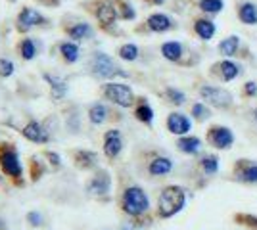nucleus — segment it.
<instances>
[{"label": "nucleus", "mask_w": 257, "mask_h": 230, "mask_svg": "<svg viewBox=\"0 0 257 230\" xmlns=\"http://www.w3.org/2000/svg\"><path fill=\"white\" fill-rule=\"evenodd\" d=\"M158 207H160V215L169 219L175 213H179L184 207V190L179 186H169L161 192L160 201H158Z\"/></svg>", "instance_id": "1"}, {"label": "nucleus", "mask_w": 257, "mask_h": 230, "mask_svg": "<svg viewBox=\"0 0 257 230\" xmlns=\"http://www.w3.org/2000/svg\"><path fill=\"white\" fill-rule=\"evenodd\" d=\"M148 205H150V201H148V196L140 190V188L133 186V188H127V192H125V196H123V209L127 211L128 215H142L144 211H148Z\"/></svg>", "instance_id": "2"}, {"label": "nucleus", "mask_w": 257, "mask_h": 230, "mask_svg": "<svg viewBox=\"0 0 257 230\" xmlns=\"http://www.w3.org/2000/svg\"><path fill=\"white\" fill-rule=\"evenodd\" d=\"M200 96H202L207 104L215 106V108H230V106H232V94H230L228 90H225V88L205 85V87L200 88Z\"/></svg>", "instance_id": "3"}, {"label": "nucleus", "mask_w": 257, "mask_h": 230, "mask_svg": "<svg viewBox=\"0 0 257 230\" xmlns=\"http://www.w3.org/2000/svg\"><path fill=\"white\" fill-rule=\"evenodd\" d=\"M104 94L111 102H115L117 106H121V108H128L135 102L133 90L127 85H121V83H109V85H106L104 87Z\"/></svg>", "instance_id": "4"}, {"label": "nucleus", "mask_w": 257, "mask_h": 230, "mask_svg": "<svg viewBox=\"0 0 257 230\" xmlns=\"http://www.w3.org/2000/svg\"><path fill=\"white\" fill-rule=\"evenodd\" d=\"M94 73H98L100 77H113V75H125L123 71H119V67L113 64V60L107 54H96L94 56Z\"/></svg>", "instance_id": "5"}, {"label": "nucleus", "mask_w": 257, "mask_h": 230, "mask_svg": "<svg viewBox=\"0 0 257 230\" xmlns=\"http://www.w3.org/2000/svg\"><path fill=\"white\" fill-rule=\"evenodd\" d=\"M209 140H211V144H213L215 148L225 150V148H230V146H232L234 136H232L230 129H226V127H213L211 132H209Z\"/></svg>", "instance_id": "6"}, {"label": "nucleus", "mask_w": 257, "mask_h": 230, "mask_svg": "<svg viewBox=\"0 0 257 230\" xmlns=\"http://www.w3.org/2000/svg\"><path fill=\"white\" fill-rule=\"evenodd\" d=\"M213 69H215V73L221 77V81H225V83L232 81V79H236V77L242 73V67L238 66V64H234V62H230V60L219 62Z\"/></svg>", "instance_id": "7"}, {"label": "nucleus", "mask_w": 257, "mask_h": 230, "mask_svg": "<svg viewBox=\"0 0 257 230\" xmlns=\"http://www.w3.org/2000/svg\"><path fill=\"white\" fill-rule=\"evenodd\" d=\"M238 20L244 23V25H257V4L253 2H240L238 8Z\"/></svg>", "instance_id": "8"}, {"label": "nucleus", "mask_w": 257, "mask_h": 230, "mask_svg": "<svg viewBox=\"0 0 257 230\" xmlns=\"http://www.w3.org/2000/svg\"><path fill=\"white\" fill-rule=\"evenodd\" d=\"M121 148H123V142H121L119 131H107L104 136V153L107 157H117Z\"/></svg>", "instance_id": "9"}, {"label": "nucleus", "mask_w": 257, "mask_h": 230, "mask_svg": "<svg viewBox=\"0 0 257 230\" xmlns=\"http://www.w3.org/2000/svg\"><path fill=\"white\" fill-rule=\"evenodd\" d=\"M167 129L173 134H186L190 131V119L182 113H171L169 119H167Z\"/></svg>", "instance_id": "10"}, {"label": "nucleus", "mask_w": 257, "mask_h": 230, "mask_svg": "<svg viewBox=\"0 0 257 230\" xmlns=\"http://www.w3.org/2000/svg\"><path fill=\"white\" fill-rule=\"evenodd\" d=\"M109 184H111V180H109V175L107 173H100V175H96L90 182H88V186H86V190L92 194V196H102V194H106L107 190H109Z\"/></svg>", "instance_id": "11"}, {"label": "nucleus", "mask_w": 257, "mask_h": 230, "mask_svg": "<svg viewBox=\"0 0 257 230\" xmlns=\"http://www.w3.org/2000/svg\"><path fill=\"white\" fill-rule=\"evenodd\" d=\"M0 163H2V169H4V171H6L10 176H20V175H22V165H20V159H18V153H16V152L2 153Z\"/></svg>", "instance_id": "12"}, {"label": "nucleus", "mask_w": 257, "mask_h": 230, "mask_svg": "<svg viewBox=\"0 0 257 230\" xmlns=\"http://www.w3.org/2000/svg\"><path fill=\"white\" fill-rule=\"evenodd\" d=\"M23 136H25L27 140L37 142V144L48 142V132L44 131L39 123H35V121H31V123H29V125L23 129Z\"/></svg>", "instance_id": "13"}, {"label": "nucleus", "mask_w": 257, "mask_h": 230, "mask_svg": "<svg viewBox=\"0 0 257 230\" xmlns=\"http://www.w3.org/2000/svg\"><path fill=\"white\" fill-rule=\"evenodd\" d=\"M146 25H148V29H150V31L163 33V31H169V29H171L173 22H171V18H169V16H165V14H154V16L148 18Z\"/></svg>", "instance_id": "14"}, {"label": "nucleus", "mask_w": 257, "mask_h": 230, "mask_svg": "<svg viewBox=\"0 0 257 230\" xmlns=\"http://www.w3.org/2000/svg\"><path fill=\"white\" fill-rule=\"evenodd\" d=\"M194 31H196V35H198L202 41H211L217 29H215V23L211 22V20L200 18V20L194 22Z\"/></svg>", "instance_id": "15"}, {"label": "nucleus", "mask_w": 257, "mask_h": 230, "mask_svg": "<svg viewBox=\"0 0 257 230\" xmlns=\"http://www.w3.org/2000/svg\"><path fill=\"white\" fill-rule=\"evenodd\" d=\"M18 22H20V29H29L33 25H39V23L43 22V18H41L39 12L31 10V8H25V10L20 14Z\"/></svg>", "instance_id": "16"}, {"label": "nucleus", "mask_w": 257, "mask_h": 230, "mask_svg": "<svg viewBox=\"0 0 257 230\" xmlns=\"http://www.w3.org/2000/svg\"><path fill=\"white\" fill-rule=\"evenodd\" d=\"M238 48H240V39L236 35H230L226 37L225 41H221L219 44V52L225 56V58H232V56L238 54Z\"/></svg>", "instance_id": "17"}, {"label": "nucleus", "mask_w": 257, "mask_h": 230, "mask_svg": "<svg viewBox=\"0 0 257 230\" xmlns=\"http://www.w3.org/2000/svg\"><path fill=\"white\" fill-rule=\"evenodd\" d=\"M96 16H98V20H100V23H102L104 27H107V25L115 23V18H117V10H115L111 4H102V6L98 8Z\"/></svg>", "instance_id": "18"}, {"label": "nucleus", "mask_w": 257, "mask_h": 230, "mask_svg": "<svg viewBox=\"0 0 257 230\" xmlns=\"http://www.w3.org/2000/svg\"><path fill=\"white\" fill-rule=\"evenodd\" d=\"M161 54L165 56L169 62H179V60L182 58V44L175 43V41L165 43L163 46H161Z\"/></svg>", "instance_id": "19"}, {"label": "nucleus", "mask_w": 257, "mask_h": 230, "mask_svg": "<svg viewBox=\"0 0 257 230\" xmlns=\"http://www.w3.org/2000/svg\"><path fill=\"white\" fill-rule=\"evenodd\" d=\"M179 150L184 153H198L200 152V148H202V142H200V138H196V136H184L179 140Z\"/></svg>", "instance_id": "20"}, {"label": "nucleus", "mask_w": 257, "mask_h": 230, "mask_svg": "<svg viewBox=\"0 0 257 230\" xmlns=\"http://www.w3.org/2000/svg\"><path fill=\"white\" fill-rule=\"evenodd\" d=\"M173 169V163L167 159V157H158L150 163V175L158 176V175H167Z\"/></svg>", "instance_id": "21"}, {"label": "nucleus", "mask_w": 257, "mask_h": 230, "mask_svg": "<svg viewBox=\"0 0 257 230\" xmlns=\"http://www.w3.org/2000/svg\"><path fill=\"white\" fill-rule=\"evenodd\" d=\"M238 178L244 182H257V165L242 163L238 167Z\"/></svg>", "instance_id": "22"}, {"label": "nucleus", "mask_w": 257, "mask_h": 230, "mask_svg": "<svg viewBox=\"0 0 257 230\" xmlns=\"http://www.w3.org/2000/svg\"><path fill=\"white\" fill-rule=\"evenodd\" d=\"M198 8L204 12V14H209V16H215L225 8V2L223 0H200L198 2Z\"/></svg>", "instance_id": "23"}, {"label": "nucleus", "mask_w": 257, "mask_h": 230, "mask_svg": "<svg viewBox=\"0 0 257 230\" xmlns=\"http://www.w3.org/2000/svg\"><path fill=\"white\" fill-rule=\"evenodd\" d=\"M44 79H46V81L50 83V87H52L54 98H62L65 92H67V85H65V81H62V79H56V77H50V75H46Z\"/></svg>", "instance_id": "24"}, {"label": "nucleus", "mask_w": 257, "mask_h": 230, "mask_svg": "<svg viewBox=\"0 0 257 230\" xmlns=\"http://www.w3.org/2000/svg\"><path fill=\"white\" fill-rule=\"evenodd\" d=\"M69 35H71L73 39H77V41H83V39H88V37L92 35V29H90L86 23H79V25L69 29Z\"/></svg>", "instance_id": "25"}, {"label": "nucleus", "mask_w": 257, "mask_h": 230, "mask_svg": "<svg viewBox=\"0 0 257 230\" xmlns=\"http://www.w3.org/2000/svg\"><path fill=\"white\" fill-rule=\"evenodd\" d=\"M106 108L102 106V104H94L90 111H88V115H90V121L94 123V125H100V123H104L106 121Z\"/></svg>", "instance_id": "26"}, {"label": "nucleus", "mask_w": 257, "mask_h": 230, "mask_svg": "<svg viewBox=\"0 0 257 230\" xmlns=\"http://www.w3.org/2000/svg\"><path fill=\"white\" fill-rule=\"evenodd\" d=\"M119 56H121V60L133 62V60L139 58V48H137L135 44H123V46L119 48Z\"/></svg>", "instance_id": "27"}, {"label": "nucleus", "mask_w": 257, "mask_h": 230, "mask_svg": "<svg viewBox=\"0 0 257 230\" xmlns=\"http://www.w3.org/2000/svg\"><path fill=\"white\" fill-rule=\"evenodd\" d=\"M135 115H137V119L142 121V123H152V121H154V111H152V108L150 106H146V104L139 106Z\"/></svg>", "instance_id": "28"}, {"label": "nucleus", "mask_w": 257, "mask_h": 230, "mask_svg": "<svg viewBox=\"0 0 257 230\" xmlns=\"http://www.w3.org/2000/svg\"><path fill=\"white\" fill-rule=\"evenodd\" d=\"M62 54H64L67 62H75L77 58H79V48L71 43H64L62 44Z\"/></svg>", "instance_id": "29"}, {"label": "nucleus", "mask_w": 257, "mask_h": 230, "mask_svg": "<svg viewBox=\"0 0 257 230\" xmlns=\"http://www.w3.org/2000/svg\"><path fill=\"white\" fill-rule=\"evenodd\" d=\"M94 161H96V155L92 152H79L77 153V163L81 165V167H92L94 165Z\"/></svg>", "instance_id": "30"}, {"label": "nucleus", "mask_w": 257, "mask_h": 230, "mask_svg": "<svg viewBox=\"0 0 257 230\" xmlns=\"http://www.w3.org/2000/svg\"><path fill=\"white\" fill-rule=\"evenodd\" d=\"M202 167H204V171L207 175H215L219 171V159L215 155H209V157H205L204 161H202Z\"/></svg>", "instance_id": "31"}, {"label": "nucleus", "mask_w": 257, "mask_h": 230, "mask_svg": "<svg viewBox=\"0 0 257 230\" xmlns=\"http://www.w3.org/2000/svg\"><path fill=\"white\" fill-rule=\"evenodd\" d=\"M165 94H167V98L171 100L173 104H184V100H186L184 92L177 90V88H167V90H165Z\"/></svg>", "instance_id": "32"}, {"label": "nucleus", "mask_w": 257, "mask_h": 230, "mask_svg": "<svg viewBox=\"0 0 257 230\" xmlns=\"http://www.w3.org/2000/svg\"><path fill=\"white\" fill-rule=\"evenodd\" d=\"M22 54L25 60H31L33 56H35V44H33V41H29V39H25L22 43Z\"/></svg>", "instance_id": "33"}, {"label": "nucleus", "mask_w": 257, "mask_h": 230, "mask_svg": "<svg viewBox=\"0 0 257 230\" xmlns=\"http://www.w3.org/2000/svg\"><path fill=\"white\" fill-rule=\"evenodd\" d=\"M117 10L121 12L123 20H135V10L128 4H125V2H117Z\"/></svg>", "instance_id": "34"}, {"label": "nucleus", "mask_w": 257, "mask_h": 230, "mask_svg": "<svg viewBox=\"0 0 257 230\" xmlns=\"http://www.w3.org/2000/svg\"><path fill=\"white\" fill-rule=\"evenodd\" d=\"M192 113H194V117H196V119L204 121L205 117L209 115V110L205 108L204 104H194V106H192Z\"/></svg>", "instance_id": "35"}, {"label": "nucleus", "mask_w": 257, "mask_h": 230, "mask_svg": "<svg viewBox=\"0 0 257 230\" xmlns=\"http://www.w3.org/2000/svg\"><path fill=\"white\" fill-rule=\"evenodd\" d=\"M12 73H14V64L10 60H0V75L10 77Z\"/></svg>", "instance_id": "36"}, {"label": "nucleus", "mask_w": 257, "mask_h": 230, "mask_svg": "<svg viewBox=\"0 0 257 230\" xmlns=\"http://www.w3.org/2000/svg\"><path fill=\"white\" fill-rule=\"evenodd\" d=\"M244 92H246L247 96H255V94H257V85H255V83H251V81H249V83H246V85H244Z\"/></svg>", "instance_id": "37"}, {"label": "nucleus", "mask_w": 257, "mask_h": 230, "mask_svg": "<svg viewBox=\"0 0 257 230\" xmlns=\"http://www.w3.org/2000/svg\"><path fill=\"white\" fill-rule=\"evenodd\" d=\"M27 220L31 222L33 226H39V224H41V220H43V217H41L39 213H29V215H27Z\"/></svg>", "instance_id": "38"}, {"label": "nucleus", "mask_w": 257, "mask_h": 230, "mask_svg": "<svg viewBox=\"0 0 257 230\" xmlns=\"http://www.w3.org/2000/svg\"><path fill=\"white\" fill-rule=\"evenodd\" d=\"M48 159H50V163H54L56 167L60 165V157H58L56 153H48Z\"/></svg>", "instance_id": "39"}, {"label": "nucleus", "mask_w": 257, "mask_h": 230, "mask_svg": "<svg viewBox=\"0 0 257 230\" xmlns=\"http://www.w3.org/2000/svg\"><path fill=\"white\" fill-rule=\"evenodd\" d=\"M148 2H152V4H156V6H160V4H163L165 0H148Z\"/></svg>", "instance_id": "40"}, {"label": "nucleus", "mask_w": 257, "mask_h": 230, "mask_svg": "<svg viewBox=\"0 0 257 230\" xmlns=\"http://www.w3.org/2000/svg\"><path fill=\"white\" fill-rule=\"evenodd\" d=\"M0 230H6V224H4V220H0Z\"/></svg>", "instance_id": "41"}, {"label": "nucleus", "mask_w": 257, "mask_h": 230, "mask_svg": "<svg viewBox=\"0 0 257 230\" xmlns=\"http://www.w3.org/2000/svg\"><path fill=\"white\" fill-rule=\"evenodd\" d=\"M255 119H257V110H255Z\"/></svg>", "instance_id": "42"}]
</instances>
